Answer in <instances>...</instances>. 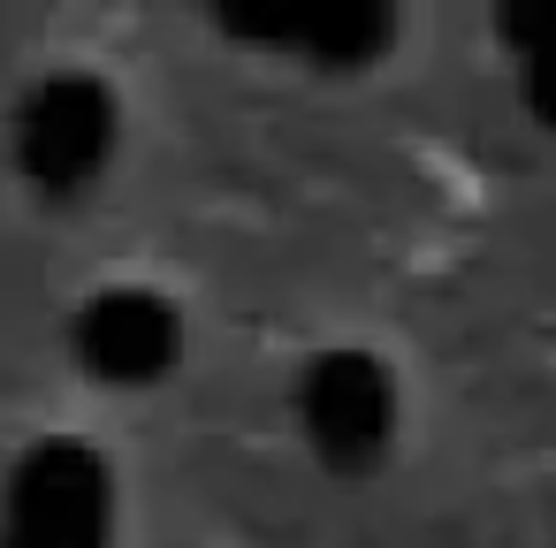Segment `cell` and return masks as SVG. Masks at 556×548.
<instances>
[{
	"label": "cell",
	"instance_id": "3",
	"mask_svg": "<svg viewBox=\"0 0 556 548\" xmlns=\"http://www.w3.org/2000/svg\"><path fill=\"white\" fill-rule=\"evenodd\" d=\"M298 426L328 472H374L396 442V373L374 351H313L298 373Z\"/></svg>",
	"mask_w": 556,
	"mask_h": 548
},
{
	"label": "cell",
	"instance_id": "2",
	"mask_svg": "<svg viewBox=\"0 0 556 548\" xmlns=\"http://www.w3.org/2000/svg\"><path fill=\"white\" fill-rule=\"evenodd\" d=\"M115 540V472L92 442L47 434L16 457L0 495V548H108Z\"/></svg>",
	"mask_w": 556,
	"mask_h": 548
},
{
	"label": "cell",
	"instance_id": "6",
	"mask_svg": "<svg viewBox=\"0 0 556 548\" xmlns=\"http://www.w3.org/2000/svg\"><path fill=\"white\" fill-rule=\"evenodd\" d=\"M503 39L518 47L526 107L556 130V9H503Z\"/></svg>",
	"mask_w": 556,
	"mask_h": 548
},
{
	"label": "cell",
	"instance_id": "5",
	"mask_svg": "<svg viewBox=\"0 0 556 548\" xmlns=\"http://www.w3.org/2000/svg\"><path fill=\"white\" fill-rule=\"evenodd\" d=\"M222 31L252 39V47H275V54H298L313 69H366V62L389 54L396 16L366 9V0H336V9H290V16H222Z\"/></svg>",
	"mask_w": 556,
	"mask_h": 548
},
{
	"label": "cell",
	"instance_id": "4",
	"mask_svg": "<svg viewBox=\"0 0 556 548\" xmlns=\"http://www.w3.org/2000/svg\"><path fill=\"white\" fill-rule=\"evenodd\" d=\"M70 351L77 366L100 381V388H153L176 373L184 358V320L161 290H138V282H115V290H92L70 320Z\"/></svg>",
	"mask_w": 556,
	"mask_h": 548
},
{
	"label": "cell",
	"instance_id": "1",
	"mask_svg": "<svg viewBox=\"0 0 556 548\" xmlns=\"http://www.w3.org/2000/svg\"><path fill=\"white\" fill-rule=\"evenodd\" d=\"M115 138H123V107L108 92V77L92 69H54L24 92L16 107V176L47 199V206H70L85 199L108 161H115Z\"/></svg>",
	"mask_w": 556,
	"mask_h": 548
}]
</instances>
